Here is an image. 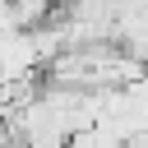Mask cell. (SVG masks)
<instances>
[{"mask_svg": "<svg viewBox=\"0 0 148 148\" xmlns=\"http://www.w3.org/2000/svg\"><path fill=\"white\" fill-rule=\"evenodd\" d=\"M116 46L148 69V0H120V9H116Z\"/></svg>", "mask_w": 148, "mask_h": 148, "instance_id": "1", "label": "cell"}]
</instances>
